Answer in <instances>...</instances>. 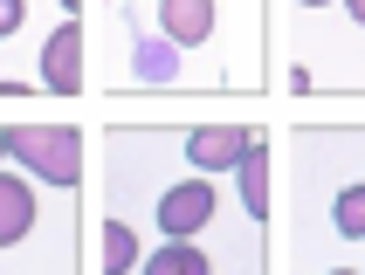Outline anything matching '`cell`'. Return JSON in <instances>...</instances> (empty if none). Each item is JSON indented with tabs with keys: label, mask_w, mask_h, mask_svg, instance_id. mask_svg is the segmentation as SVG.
Listing matches in <instances>:
<instances>
[{
	"label": "cell",
	"mask_w": 365,
	"mask_h": 275,
	"mask_svg": "<svg viewBox=\"0 0 365 275\" xmlns=\"http://www.w3.org/2000/svg\"><path fill=\"white\" fill-rule=\"evenodd\" d=\"M103 207L152 241H200L214 275H269V227H255L235 179L200 172L180 152L173 118H110L97 138Z\"/></svg>",
	"instance_id": "obj_1"
},
{
	"label": "cell",
	"mask_w": 365,
	"mask_h": 275,
	"mask_svg": "<svg viewBox=\"0 0 365 275\" xmlns=\"http://www.w3.org/2000/svg\"><path fill=\"white\" fill-rule=\"evenodd\" d=\"M283 165V275L365 261V118L276 131Z\"/></svg>",
	"instance_id": "obj_2"
},
{
	"label": "cell",
	"mask_w": 365,
	"mask_h": 275,
	"mask_svg": "<svg viewBox=\"0 0 365 275\" xmlns=\"http://www.w3.org/2000/svg\"><path fill=\"white\" fill-rule=\"evenodd\" d=\"M97 14L131 21L200 76L207 97H262L269 90V0H90Z\"/></svg>",
	"instance_id": "obj_3"
},
{
	"label": "cell",
	"mask_w": 365,
	"mask_h": 275,
	"mask_svg": "<svg viewBox=\"0 0 365 275\" xmlns=\"http://www.w3.org/2000/svg\"><path fill=\"white\" fill-rule=\"evenodd\" d=\"M83 261H90L83 193L0 165V275H90Z\"/></svg>",
	"instance_id": "obj_4"
},
{
	"label": "cell",
	"mask_w": 365,
	"mask_h": 275,
	"mask_svg": "<svg viewBox=\"0 0 365 275\" xmlns=\"http://www.w3.org/2000/svg\"><path fill=\"white\" fill-rule=\"evenodd\" d=\"M289 97H365V0H331L324 14H269Z\"/></svg>",
	"instance_id": "obj_5"
},
{
	"label": "cell",
	"mask_w": 365,
	"mask_h": 275,
	"mask_svg": "<svg viewBox=\"0 0 365 275\" xmlns=\"http://www.w3.org/2000/svg\"><path fill=\"white\" fill-rule=\"evenodd\" d=\"M7 165H21L41 186L83 193V179H90V131L69 118H7Z\"/></svg>",
	"instance_id": "obj_6"
},
{
	"label": "cell",
	"mask_w": 365,
	"mask_h": 275,
	"mask_svg": "<svg viewBox=\"0 0 365 275\" xmlns=\"http://www.w3.org/2000/svg\"><path fill=\"white\" fill-rule=\"evenodd\" d=\"M35 90L41 97H83L90 90V21L62 14L35 48Z\"/></svg>",
	"instance_id": "obj_7"
},
{
	"label": "cell",
	"mask_w": 365,
	"mask_h": 275,
	"mask_svg": "<svg viewBox=\"0 0 365 275\" xmlns=\"http://www.w3.org/2000/svg\"><path fill=\"white\" fill-rule=\"evenodd\" d=\"M235 193H242V207H248V220H255V227H269V220H276V131H269V124L248 138L242 165H235Z\"/></svg>",
	"instance_id": "obj_8"
},
{
	"label": "cell",
	"mask_w": 365,
	"mask_h": 275,
	"mask_svg": "<svg viewBox=\"0 0 365 275\" xmlns=\"http://www.w3.org/2000/svg\"><path fill=\"white\" fill-rule=\"evenodd\" d=\"M138 261H145V234L124 214L103 207L97 214V241H90V275H131Z\"/></svg>",
	"instance_id": "obj_9"
},
{
	"label": "cell",
	"mask_w": 365,
	"mask_h": 275,
	"mask_svg": "<svg viewBox=\"0 0 365 275\" xmlns=\"http://www.w3.org/2000/svg\"><path fill=\"white\" fill-rule=\"evenodd\" d=\"M131 275H214V255L200 241H152Z\"/></svg>",
	"instance_id": "obj_10"
},
{
	"label": "cell",
	"mask_w": 365,
	"mask_h": 275,
	"mask_svg": "<svg viewBox=\"0 0 365 275\" xmlns=\"http://www.w3.org/2000/svg\"><path fill=\"white\" fill-rule=\"evenodd\" d=\"M331 0H283V14H324Z\"/></svg>",
	"instance_id": "obj_11"
},
{
	"label": "cell",
	"mask_w": 365,
	"mask_h": 275,
	"mask_svg": "<svg viewBox=\"0 0 365 275\" xmlns=\"http://www.w3.org/2000/svg\"><path fill=\"white\" fill-rule=\"evenodd\" d=\"M0 165H7V118H0Z\"/></svg>",
	"instance_id": "obj_12"
},
{
	"label": "cell",
	"mask_w": 365,
	"mask_h": 275,
	"mask_svg": "<svg viewBox=\"0 0 365 275\" xmlns=\"http://www.w3.org/2000/svg\"><path fill=\"white\" fill-rule=\"evenodd\" d=\"M324 275H359V261H345V269H324Z\"/></svg>",
	"instance_id": "obj_13"
},
{
	"label": "cell",
	"mask_w": 365,
	"mask_h": 275,
	"mask_svg": "<svg viewBox=\"0 0 365 275\" xmlns=\"http://www.w3.org/2000/svg\"><path fill=\"white\" fill-rule=\"evenodd\" d=\"M0 97H7V69H0Z\"/></svg>",
	"instance_id": "obj_14"
},
{
	"label": "cell",
	"mask_w": 365,
	"mask_h": 275,
	"mask_svg": "<svg viewBox=\"0 0 365 275\" xmlns=\"http://www.w3.org/2000/svg\"><path fill=\"white\" fill-rule=\"evenodd\" d=\"M118 7H145V0H118Z\"/></svg>",
	"instance_id": "obj_15"
},
{
	"label": "cell",
	"mask_w": 365,
	"mask_h": 275,
	"mask_svg": "<svg viewBox=\"0 0 365 275\" xmlns=\"http://www.w3.org/2000/svg\"><path fill=\"white\" fill-rule=\"evenodd\" d=\"M359 275H365V261H359Z\"/></svg>",
	"instance_id": "obj_16"
}]
</instances>
